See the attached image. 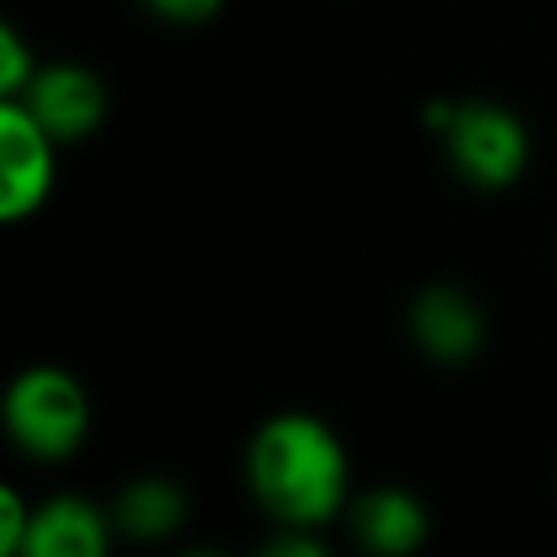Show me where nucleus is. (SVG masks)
Here are the masks:
<instances>
[{"instance_id":"nucleus-1","label":"nucleus","mask_w":557,"mask_h":557,"mask_svg":"<svg viewBox=\"0 0 557 557\" xmlns=\"http://www.w3.org/2000/svg\"><path fill=\"white\" fill-rule=\"evenodd\" d=\"M244 479L274 527L322 531L352 505L348 453L339 435L305 409H283L252 431Z\"/></svg>"},{"instance_id":"nucleus-11","label":"nucleus","mask_w":557,"mask_h":557,"mask_svg":"<svg viewBox=\"0 0 557 557\" xmlns=\"http://www.w3.org/2000/svg\"><path fill=\"white\" fill-rule=\"evenodd\" d=\"M30 513H35V505L13 483H0V557H22Z\"/></svg>"},{"instance_id":"nucleus-2","label":"nucleus","mask_w":557,"mask_h":557,"mask_svg":"<svg viewBox=\"0 0 557 557\" xmlns=\"http://www.w3.org/2000/svg\"><path fill=\"white\" fill-rule=\"evenodd\" d=\"M0 418L9 440L44 466L70 461L91 426V400L83 383L61 366H26L9 379Z\"/></svg>"},{"instance_id":"nucleus-8","label":"nucleus","mask_w":557,"mask_h":557,"mask_svg":"<svg viewBox=\"0 0 557 557\" xmlns=\"http://www.w3.org/2000/svg\"><path fill=\"white\" fill-rule=\"evenodd\" d=\"M348 527H352V535H357V544L366 553L405 557V553H418L426 544L431 513L405 487H370V492L352 496Z\"/></svg>"},{"instance_id":"nucleus-7","label":"nucleus","mask_w":557,"mask_h":557,"mask_svg":"<svg viewBox=\"0 0 557 557\" xmlns=\"http://www.w3.org/2000/svg\"><path fill=\"white\" fill-rule=\"evenodd\" d=\"M113 513L83 496H48L30 513L22 557H104L113 540Z\"/></svg>"},{"instance_id":"nucleus-6","label":"nucleus","mask_w":557,"mask_h":557,"mask_svg":"<svg viewBox=\"0 0 557 557\" xmlns=\"http://www.w3.org/2000/svg\"><path fill=\"white\" fill-rule=\"evenodd\" d=\"M405 326H409V339L418 344V352L440 366H461V361L479 357V348L487 339V318H483L479 300L453 283L422 287L409 300Z\"/></svg>"},{"instance_id":"nucleus-5","label":"nucleus","mask_w":557,"mask_h":557,"mask_svg":"<svg viewBox=\"0 0 557 557\" xmlns=\"http://www.w3.org/2000/svg\"><path fill=\"white\" fill-rule=\"evenodd\" d=\"M17 100L39 117V126L57 144H83L109 117V87L83 61H48V65H39L30 87Z\"/></svg>"},{"instance_id":"nucleus-3","label":"nucleus","mask_w":557,"mask_h":557,"mask_svg":"<svg viewBox=\"0 0 557 557\" xmlns=\"http://www.w3.org/2000/svg\"><path fill=\"white\" fill-rule=\"evenodd\" d=\"M440 126L444 152L453 170L479 191H505L522 178L531 161V135L509 104L496 100H461L431 109Z\"/></svg>"},{"instance_id":"nucleus-12","label":"nucleus","mask_w":557,"mask_h":557,"mask_svg":"<svg viewBox=\"0 0 557 557\" xmlns=\"http://www.w3.org/2000/svg\"><path fill=\"white\" fill-rule=\"evenodd\" d=\"M152 17H161V22H170V26H200V22H209L226 0H139Z\"/></svg>"},{"instance_id":"nucleus-4","label":"nucleus","mask_w":557,"mask_h":557,"mask_svg":"<svg viewBox=\"0 0 557 557\" xmlns=\"http://www.w3.org/2000/svg\"><path fill=\"white\" fill-rule=\"evenodd\" d=\"M57 183V139L22 100H0V222L35 218Z\"/></svg>"},{"instance_id":"nucleus-9","label":"nucleus","mask_w":557,"mask_h":557,"mask_svg":"<svg viewBox=\"0 0 557 557\" xmlns=\"http://www.w3.org/2000/svg\"><path fill=\"white\" fill-rule=\"evenodd\" d=\"M113 527L126 535V540H144V544H157V540H170L183 518H187V496L174 479L165 474H139L131 483H122V492L113 496Z\"/></svg>"},{"instance_id":"nucleus-13","label":"nucleus","mask_w":557,"mask_h":557,"mask_svg":"<svg viewBox=\"0 0 557 557\" xmlns=\"http://www.w3.org/2000/svg\"><path fill=\"white\" fill-rule=\"evenodd\" d=\"M265 553L270 557H322V540L313 527H278L270 540H265Z\"/></svg>"},{"instance_id":"nucleus-10","label":"nucleus","mask_w":557,"mask_h":557,"mask_svg":"<svg viewBox=\"0 0 557 557\" xmlns=\"http://www.w3.org/2000/svg\"><path fill=\"white\" fill-rule=\"evenodd\" d=\"M44 61L35 57V48L22 39V30L17 26H0V100H17L26 87H30V78H35V70H39Z\"/></svg>"}]
</instances>
